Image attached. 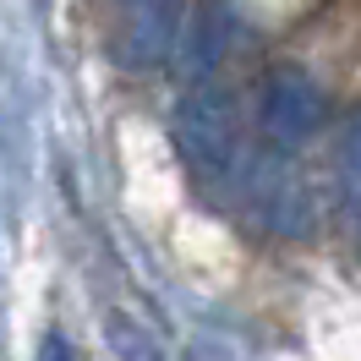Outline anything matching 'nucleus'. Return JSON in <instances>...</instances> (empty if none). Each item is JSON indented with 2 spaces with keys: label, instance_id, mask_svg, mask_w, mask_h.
I'll return each mask as SVG.
<instances>
[{
  "label": "nucleus",
  "instance_id": "1",
  "mask_svg": "<svg viewBox=\"0 0 361 361\" xmlns=\"http://www.w3.org/2000/svg\"><path fill=\"white\" fill-rule=\"evenodd\" d=\"M170 142H176L180 164L203 186H225L241 164V115H235V93L219 82H192L180 93L176 115H170Z\"/></svg>",
  "mask_w": 361,
  "mask_h": 361
},
{
  "label": "nucleus",
  "instance_id": "2",
  "mask_svg": "<svg viewBox=\"0 0 361 361\" xmlns=\"http://www.w3.org/2000/svg\"><path fill=\"white\" fill-rule=\"evenodd\" d=\"M257 121H263V132L279 142V148H295V142H307V137L329 121V93L317 88V77L295 66H279L263 82V104H257Z\"/></svg>",
  "mask_w": 361,
  "mask_h": 361
},
{
  "label": "nucleus",
  "instance_id": "3",
  "mask_svg": "<svg viewBox=\"0 0 361 361\" xmlns=\"http://www.w3.org/2000/svg\"><path fill=\"white\" fill-rule=\"evenodd\" d=\"M180 33H186V23H180L176 0H132L126 39H121V61L148 71V66H159V61L180 44Z\"/></svg>",
  "mask_w": 361,
  "mask_h": 361
},
{
  "label": "nucleus",
  "instance_id": "4",
  "mask_svg": "<svg viewBox=\"0 0 361 361\" xmlns=\"http://www.w3.org/2000/svg\"><path fill=\"white\" fill-rule=\"evenodd\" d=\"M225 49H230V11L225 6H197L186 17V33H180V66H186V77H208L225 61Z\"/></svg>",
  "mask_w": 361,
  "mask_h": 361
},
{
  "label": "nucleus",
  "instance_id": "5",
  "mask_svg": "<svg viewBox=\"0 0 361 361\" xmlns=\"http://www.w3.org/2000/svg\"><path fill=\"white\" fill-rule=\"evenodd\" d=\"M339 203H345V214H350V225H356L361 235V104L350 115H345V132H339Z\"/></svg>",
  "mask_w": 361,
  "mask_h": 361
},
{
  "label": "nucleus",
  "instance_id": "6",
  "mask_svg": "<svg viewBox=\"0 0 361 361\" xmlns=\"http://www.w3.org/2000/svg\"><path fill=\"white\" fill-rule=\"evenodd\" d=\"M104 334H110V350H115V361H164L159 339L148 334V329H142L137 317H126V312H110Z\"/></svg>",
  "mask_w": 361,
  "mask_h": 361
},
{
  "label": "nucleus",
  "instance_id": "7",
  "mask_svg": "<svg viewBox=\"0 0 361 361\" xmlns=\"http://www.w3.org/2000/svg\"><path fill=\"white\" fill-rule=\"evenodd\" d=\"M33 361H77V350H71V339L61 334V329H49V334L39 339V356Z\"/></svg>",
  "mask_w": 361,
  "mask_h": 361
}]
</instances>
